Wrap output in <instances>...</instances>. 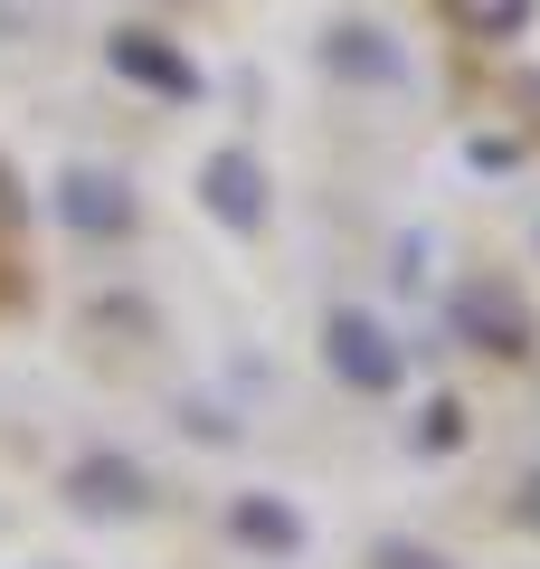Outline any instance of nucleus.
<instances>
[{
  "label": "nucleus",
  "mask_w": 540,
  "mask_h": 569,
  "mask_svg": "<svg viewBox=\"0 0 540 569\" xmlns=\"http://www.w3.org/2000/svg\"><path fill=\"white\" fill-rule=\"evenodd\" d=\"M200 190H209V209H219L228 228H266V162L257 152H209V171H200Z\"/></svg>",
  "instance_id": "39448f33"
},
{
  "label": "nucleus",
  "mask_w": 540,
  "mask_h": 569,
  "mask_svg": "<svg viewBox=\"0 0 540 569\" xmlns=\"http://www.w3.org/2000/svg\"><path fill=\"white\" fill-rule=\"evenodd\" d=\"M20 209H29V200H20V190H10V171H0V228L20 219Z\"/></svg>",
  "instance_id": "ddd939ff"
},
{
  "label": "nucleus",
  "mask_w": 540,
  "mask_h": 569,
  "mask_svg": "<svg viewBox=\"0 0 540 569\" xmlns=\"http://www.w3.org/2000/svg\"><path fill=\"white\" fill-rule=\"evenodd\" d=\"M456 437H464V408L437 399V408H427V447H456Z\"/></svg>",
  "instance_id": "9b49d317"
},
{
  "label": "nucleus",
  "mask_w": 540,
  "mask_h": 569,
  "mask_svg": "<svg viewBox=\"0 0 540 569\" xmlns=\"http://www.w3.org/2000/svg\"><path fill=\"white\" fill-rule=\"evenodd\" d=\"M521 522L540 531V475H521Z\"/></svg>",
  "instance_id": "f8f14e48"
},
{
  "label": "nucleus",
  "mask_w": 540,
  "mask_h": 569,
  "mask_svg": "<svg viewBox=\"0 0 540 569\" xmlns=\"http://www.w3.org/2000/svg\"><path fill=\"white\" fill-rule=\"evenodd\" d=\"M67 493H77L86 512H142L152 503V485H142L133 456H77V466H67Z\"/></svg>",
  "instance_id": "423d86ee"
},
{
  "label": "nucleus",
  "mask_w": 540,
  "mask_h": 569,
  "mask_svg": "<svg viewBox=\"0 0 540 569\" xmlns=\"http://www.w3.org/2000/svg\"><path fill=\"white\" fill-rule=\"evenodd\" d=\"M228 522H238V541H266V550H294V541H303V522L276 503V493H247V503L228 512Z\"/></svg>",
  "instance_id": "6e6552de"
},
{
  "label": "nucleus",
  "mask_w": 540,
  "mask_h": 569,
  "mask_svg": "<svg viewBox=\"0 0 540 569\" xmlns=\"http://www.w3.org/2000/svg\"><path fill=\"white\" fill-rule=\"evenodd\" d=\"M58 219L77 228V238H123V228H133V190L114 181V171H67L58 181Z\"/></svg>",
  "instance_id": "20e7f679"
},
{
  "label": "nucleus",
  "mask_w": 540,
  "mask_h": 569,
  "mask_svg": "<svg viewBox=\"0 0 540 569\" xmlns=\"http://www.w3.org/2000/svg\"><path fill=\"white\" fill-rule=\"evenodd\" d=\"M104 58H114V77L152 86V96H171V104H190V96H200V67L180 58L171 39H152V29H114V39H104Z\"/></svg>",
  "instance_id": "7ed1b4c3"
},
{
  "label": "nucleus",
  "mask_w": 540,
  "mask_h": 569,
  "mask_svg": "<svg viewBox=\"0 0 540 569\" xmlns=\"http://www.w3.org/2000/svg\"><path fill=\"white\" fill-rule=\"evenodd\" d=\"M456 342L493 351V361H521V351H531V305H521L512 284L474 276V284H464V295H456Z\"/></svg>",
  "instance_id": "f03ea898"
},
{
  "label": "nucleus",
  "mask_w": 540,
  "mask_h": 569,
  "mask_svg": "<svg viewBox=\"0 0 540 569\" xmlns=\"http://www.w3.org/2000/svg\"><path fill=\"white\" fill-rule=\"evenodd\" d=\"M370 569H446V560H437V550H418V541H380V550H370Z\"/></svg>",
  "instance_id": "9d476101"
},
{
  "label": "nucleus",
  "mask_w": 540,
  "mask_h": 569,
  "mask_svg": "<svg viewBox=\"0 0 540 569\" xmlns=\"http://www.w3.org/2000/svg\"><path fill=\"white\" fill-rule=\"evenodd\" d=\"M322 361H332V380L341 389H360V399H380V389H399V370H408V351L389 342L370 313H351L341 305L332 323H322Z\"/></svg>",
  "instance_id": "f257e3e1"
},
{
  "label": "nucleus",
  "mask_w": 540,
  "mask_h": 569,
  "mask_svg": "<svg viewBox=\"0 0 540 569\" xmlns=\"http://www.w3.org/2000/svg\"><path fill=\"white\" fill-rule=\"evenodd\" d=\"M322 58H332V77H360V86H389L399 77V48L380 39V29H332V39H322Z\"/></svg>",
  "instance_id": "0eeeda50"
},
{
  "label": "nucleus",
  "mask_w": 540,
  "mask_h": 569,
  "mask_svg": "<svg viewBox=\"0 0 540 569\" xmlns=\"http://www.w3.org/2000/svg\"><path fill=\"white\" fill-rule=\"evenodd\" d=\"M464 20V39H521L531 29V0H446Z\"/></svg>",
  "instance_id": "1a4fd4ad"
}]
</instances>
